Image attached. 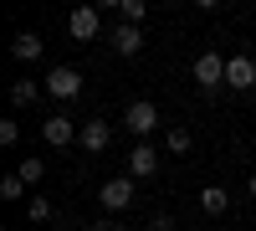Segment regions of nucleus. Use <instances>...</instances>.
<instances>
[{
	"mask_svg": "<svg viewBox=\"0 0 256 231\" xmlns=\"http://www.w3.org/2000/svg\"><path fill=\"white\" fill-rule=\"evenodd\" d=\"M123 129L134 134L138 144H144L148 134L159 129V108H154V103H148V98H138V103H128V113H123Z\"/></svg>",
	"mask_w": 256,
	"mask_h": 231,
	"instance_id": "obj_1",
	"label": "nucleus"
},
{
	"mask_svg": "<svg viewBox=\"0 0 256 231\" xmlns=\"http://www.w3.org/2000/svg\"><path fill=\"white\" fill-rule=\"evenodd\" d=\"M98 200L108 205V211H123V205H134V175H113V180L98 190Z\"/></svg>",
	"mask_w": 256,
	"mask_h": 231,
	"instance_id": "obj_2",
	"label": "nucleus"
},
{
	"mask_svg": "<svg viewBox=\"0 0 256 231\" xmlns=\"http://www.w3.org/2000/svg\"><path fill=\"white\" fill-rule=\"evenodd\" d=\"M46 93H52V98H62V103H67V98H77V93H82V72H77V67H52Z\"/></svg>",
	"mask_w": 256,
	"mask_h": 231,
	"instance_id": "obj_3",
	"label": "nucleus"
},
{
	"mask_svg": "<svg viewBox=\"0 0 256 231\" xmlns=\"http://www.w3.org/2000/svg\"><path fill=\"white\" fill-rule=\"evenodd\" d=\"M195 82H200V88H220V82H226V57L200 52L195 57Z\"/></svg>",
	"mask_w": 256,
	"mask_h": 231,
	"instance_id": "obj_4",
	"label": "nucleus"
},
{
	"mask_svg": "<svg viewBox=\"0 0 256 231\" xmlns=\"http://www.w3.org/2000/svg\"><path fill=\"white\" fill-rule=\"evenodd\" d=\"M226 82H230V88H236V93H246V88H256V62L251 57H226Z\"/></svg>",
	"mask_w": 256,
	"mask_h": 231,
	"instance_id": "obj_5",
	"label": "nucleus"
},
{
	"mask_svg": "<svg viewBox=\"0 0 256 231\" xmlns=\"http://www.w3.org/2000/svg\"><path fill=\"white\" fill-rule=\"evenodd\" d=\"M98 26H102V16H98V6H77V11L67 16V31H72L77 41H92V36H98Z\"/></svg>",
	"mask_w": 256,
	"mask_h": 231,
	"instance_id": "obj_6",
	"label": "nucleus"
},
{
	"mask_svg": "<svg viewBox=\"0 0 256 231\" xmlns=\"http://www.w3.org/2000/svg\"><path fill=\"white\" fill-rule=\"evenodd\" d=\"M108 139H113V123L108 118H88V123H82V134H77V144H82V149H108Z\"/></svg>",
	"mask_w": 256,
	"mask_h": 231,
	"instance_id": "obj_7",
	"label": "nucleus"
},
{
	"mask_svg": "<svg viewBox=\"0 0 256 231\" xmlns=\"http://www.w3.org/2000/svg\"><path fill=\"white\" fill-rule=\"evenodd\" d=\"M128 175H134V180H154L159 175V159H154L148 144H134V154H128Z\"/></svg>",
	"mask_w": 256,
	"mask_h": 231,
	"instance_id": "obj_8",
	"label": "nucleus"
},
{
	"mask_svg": "<svg viewBox=\"0 0 256 231\" xmlns=\"http://www.w3.org/2000/svg\"><path fill=\"white\" fill-rule=\"evenodd\" d=\"M41 134H46V144L67 149V144H72V134H82V129H72V118H67V113H52L46 123H41Z\"/></svg>",
	"mask_w": 256,
	"mask_h": 231,
	"instance_id": "obj_9",
	"label": "nucleus"
},
{
	"mask_svg": "<svg viewBox=\"0 0 256 231\" xmlns=\"http://www.w3.org/2000/svg\"><path fill=\"white\" fill-rule=\"evenodd\" d=\"M200 211L205 216H226L230 211V195L220 190V185H205V190H200Z\"/></svg>",
	"mask_w": 256,
	"mask_h": 231,
	"instance_id": "obj_10",
	"label": "nucleus"
},
{
	"mask_svg": "<svg viewBox=\"0 0 256 231\" xmlns=\"http://www.w3.org/2000/svg\"><path fill=\"white\" fill-rule=\"evenodd\" d=\"M138 47H144V31H138V26H113V52L134 57Z\"/></svg>",
	"mask_w": 256,
	"mask_h": 231,
	"instance_id": "obj_11",
	"label": "nucleus"
},
{
	"mask_svg": "<svg viewBox=\"0 0 256 231\" xmlns=\"http://www.w3.org/2000/svg\"><path fill=\"white\" fill-rule=\"evenodd\" d=\"M10 52H16L20 62H36V57H41V36H36V31H20V36L10 41Z\"/></svg>",
	"mask_w": 256,
	"mask_h": 231,
	"instance_id": "obj_12",
	"label": "nucleus"
},
{
	"mask_svg": "<svg viewBox=\"0 0 256 231\" xmlns=\"http://www.w3.org/2000/svg\"><path fill=\"white\" fill-rule=\"evenodd\" d=\"M16 175L26 180V185H36L41 175H46V164H41V159H20V164H16Z\"/></svg>",
	"mask_w": 256,
	"mask_h": 231,
	"instance_id": "obj_13",
	"label": "nucleus"
},
{
	"mask_svg": "<svg viewBox=\"0 0 256 231\" xmlns=\"http://www.w3.org/2000/svg\"><path fill=\"white\" fill-rule=\"evenodd\" d=\"M118 11H123V26H138L144 21V0H118Z\"/></svg>",
	"mask_w": 256,
	"mask_h": 231,
	"instance_id": "obj_14",
	"label": "nucleus"
},
{
	"mask_svg": "<svg viewBox=\"0 0 256 231\" xmlns=\"http://www.w3.org/2000/svg\"><path fill=\"white\" fill-rule=\"evenodd\" d=\"M0 195H6V200H20V195H26V180H20V175H6V180H0Z\"/></svg>",
	"mask_w": 256,
	"mask_h": 231,
	"instance_id": "obj_15",
	"label": "nucleus"
},
{
	"mask_svg": "<svg viewBox=\"0 0 256 231\" xmlns=\"http://www.w3.org/2000/svg\"><path fill=\"white\" fill-rule=\"evenodd\" d=\"M26 216H31V221H52V200H46V195H31Z\"/></svg>",
	"mask_w": 256,
	"mask_h": 231,
	"instance_id": "obj_16",
	"label": "nucleus"
},
{
	"mask_svg": "<svg viewBox=\"0 0 256 231\" xmlns=\"http://www.w3.org/2000/svg\"><path fill=\"white\" fill-rule=\"evenodd\" d=\"M36 98H41L36 82H16V88H10V103H36Z\"/></svg>",
	"mask_w": 256,
	"mask_h": 231,
	"instance_id": "obj_17",
	"label": "nucleus"
},
{
	"mask_svg": "<svg viewBox=\"0 0 256 231\" xmlns=\"http://www.w3.org/2000/svg\"><path fill=\"white\" fill-rule=\"evenodd\" d=\"M164 144H169V154H184V149H190V134H184V129H169Z\"/></svg>",
	"mask_w": 256,
	"mask_h": 231,
	"instance_id": "obj_18",
	"label": "nucleus"
},
{
	"mask_svg": "<svg viewBox=\"0 0 256 231\" xmlns=\"http://www.w3.org/2000/svg\"><path fill=\"white\" fill-rule=\"evenodd\" d=\"M16 139H20V129H16V123L6 118V123H0V144H16Z\"/></svg>",
	"mask_w": 256,
	"mask_h": 231,
	"instance_id": "obj_19",
	"label": "nucleus"
},
{
	"mask_svg": "<svg viewBox=\"0 0 256 231\" xmlns=\"http://www.w3.org/2000/svg\"><path fill=\"white\" fill-rule=\"evenodd\" d=\"M92 231H123V226H113V221H102V226H92Z\"/></svg>",
	"mask_w": 256,
	"mask_h": 231,
	"instance_id": "obj_20",
	"label": "nucleus"
},
{
	"mask_svg": "<svg viewBox=\"0 0 256 231\" xmlns=\"http://www.w3.org/2000/svg\"><path fill=\"white\" fill-rule=\"evenodd\" d=\"M246 190H251V200H256V175H251V180H246Z\"/></svg>",
	"mask_w": 256,
	"mask_h": 231,
	"instance_id": "obj_21",
	"label": "nucleus"
}]
</instances>
